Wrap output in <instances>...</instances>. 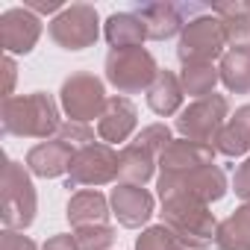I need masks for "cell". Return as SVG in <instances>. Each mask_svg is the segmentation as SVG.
I'll return each mask as SVG.
<instances>
[{
    "label": "cell",
    "instance_id": "6",
    "mask_svg": "<svg viewBox=\"0 0 250 250\" xmlns=\"http://www.w3.org/2000/svg\"><path fill=\"white\" fill-rule=\"evenodd\" d=\"M106 83L118 91V94H136V91H147L159 74L153 53H147L145 47H130V50H109L106 62Z\"/></svg>",
    "mask_w": 250,
    "mask_h": 250
},
{
    "label": "cell",
    "instance_id": "16",
    "mask_svg": "<svg viewBox=\"0 0 250 250\" xmlns=\"http://www.w3.org/2000/svg\"><path fill=\"white\" fill-rule=\"evenodd\" d=\"M139 124V112L136 103L130 97H109L103 115L97 118V136L103 139V145H121L127 142Z\"/></svg>",
    "mask_w": 250,
    "mask_h": 250
},
{
    "label": "cell",
    "instance_id": "30",
    "mask_svg": "<svg viewBox=\"0 0 250 250\" xmlns=\"http://www.w3.org/2000/svg\"><path fill=\"white\" fill-rule=\"evenodd\" d=\"M0 250H39L33 238L15 232V229H3V235H0Z\"/></svg>",
    "mask_w": 250,
    "mask_h": 250
},
{
    "label": "cell",
    "instance_id": "2",
    "mask_svg": "<svg viewBox=\"0 0 250 250\" xmlns=\"http://www.w3.org/2000/svg\"><path fill=\"white\" fill-rule=\"evenodd\" d=\"M162 224L183 241L186 250H206L218 238V221L206 203L188 197H171L162 203Z\"/></svg>",
    "mask_w": 250,
    "mask_h": 250
},
{
    "label": "cell",
    "instance_id": "32",
    "mask_svg": "<svg viewBox=\"0 0 250 250\" xmlns=\"http://www.w3.org/2000/svg\"><path fill=\"white\" fill-rule=\"evenodd\" d=\"M15 59L12 56H3V74H6V88H3V94L6 97H12V85H15Z\"/></svg>",
    "mask_w": 250,
    "mask_h": 250
},
{
    "label": "cell",
    "instance_id": "15",
    "mask_svg": "<svg viewBox=\"0 0 250 250\" xmlns=\"http://www.w3.org/2000/svg\"><path fill=\"white\" fill-rule=\"evenodd\" d=\"M203 165H215V147L188 139H174L159 156V177H177Z\"/></svg>",
    "mask_w": 250,
    "mask_h": 250
},
{
    "label": "cell",
    "instance_id": "12",
    "mask_svg": "<svg viewBox=\"0 0 250 250\" xmlns=\"http://www.w3.org/2000/svg\"><path fill=\"white\" fill-rule=\"evenodd\" d=\"M39 39H42V18L27 6H15L0 15V44H3L6 56L30 53Z\"/></svg>",
    "mask_w": 250,
    "mask_h": 250
},
{
    "label": "cell",
    "instance_id": "17",
    "mask_svg": "<svg viewBox=\"0 0 250 250\" xmlns=\"http://www.w3.org/2000/svg\"><path fill=\"white\" fill-rule=\"evenodd\" d=\"M74 153H77V147H71L68 142H62V139H47V142L36 145V147L27 153V171H33L36 177H44V180L62 177V174L71 171Z\"/></svg>",
    "mask_w": 250,
    "mask_h": 250
},
{
    "label": "cell",
    "instance_id": "4",
    "mask_svg": "<svg viewBox=\"0 0 250 250\" xmlns=\"http://www.w3.org/2000/svg\"><path fill=\"white\" fill-rule=\"evenodd\" d=\"M39 197L27 168L15 159H6L3 180H0V221L3 229H27L36 221Z\"/></svg>",
    "mask_w": 250,
    "mask_h": 250
},
{
    "label": "cell",
    "instance_id": "18",
    "mask_svg": "<svg viewBox=\"0 0 250 250\" xmlns=\"http://www.w3.org/2000/svg\"><path fill=\"white\" fill-rule=\"evenodd\" d=\"M65 215H68V224L74 229H80V227L106 224V218L112 215V206H109V200L97 188H85V191H77L68 200V212Z\"/></svg>",
    "mask_w": 250,
    "mask_h": 250
},
{
    "label": "cell",
    "instance_id": "5",
    "mask_svg": "<svg viewBox=\"0 0 250 250\" xmlns=\"http://www.w3.org/2000/svg\"><path fill=\"white\" fill-rule=\"evenodd\" d=\"M227 36H224V21L218 15H194L186 21L177 44V59L183 65H209L227 50Z\"/></svg>",
    "mask_w": 250,
    "mask_h": 250
},
{
    "label": "cell",
    "instance_id": "10",
    "mask_svg": "<svg viewBox=\"0 0 250 250\" xmlns=\"http://www.w3.org/2000/svg\"><path fill=\"white\" fill-rule=\"evenodd\" d=\"M50 39L62 47V50H85L97 42L100 36V18L97 9L88 3H74L65 6L50 24H47Z\"/></svg>",
    "mask_w": 250,
    "mask_h": 250
},
{
    "label": "cell",
    "instance_id": "9",
    "mask_svg": "<svg viewBox=\"0 0 250 250\" xmlns=\"http://www.w3.org/2000/svg\"><path fill=\"white\" fill-rule=\"evenodd\" d=\"M106 100L109 97H106L103 80L88 71L71 74L59 88V103L65 109L68 121H74V124H88V121L100 118L106 109Z\"/></svg>",
    "mask_w": 250,
    "mask_h": 250
},
{
    "label": "cell",
    "instance_id": "28",
    "mask_svg": "<svg viewBox=\"0 0 250 250\" xmlns=\"http://www.w3.org/2000/svg\"><path fill=\"white\" fill-rule=\"evenodd\" d=\"M56 139H62V142H68L71 147H85V145H94V133H91V127L88 124H74V121H65L62 127H59V133H56Z\"/></svg>",
    "mask_w": 250,
    "mask_h": 250
},
{
    "label": "cell",
    "instance_id": "20",
    "mask_svg": "<svg viewBox=\"0 0 250 250\" xmlns=\"http://www.w3.org/2000/svg\"><path fill=\"white\" fill-rule=\"evenodd\" d=\"M103 36L109 42L112 50H130V47H142L147 39V30L142 24V18L136 12H115L109 15Z\"/></svg>",
    "mask_w": 250,
    "mask_h": 250
},
{
    "label": "cell",
    "instance_id": "14",
    "mask_svg": "<svg viewBox=\"0 0 250 250\" xmlns=\"http://www.w3.org/2000/svg\"><path fill=\"white\" fill-rule=\"evenodd\" d=\"M191 12L200 15L206 9L203 6H174V3H145L136 9V15L142 18V24L147 30V39H153V42H165V39L177 36L186 27L183 15H191Z\"/></svg>",
    "mask_w": 250,
    "mask_h": 250
},
{
    "label": "cell",
    "instance_id": "3",
    "mask_svg": "<svg viewBox=\"0 0 250 250\" xmlns=\"http://www.w3.org/2000/svg\"><path fill=\"white\" fill-rule=\"evenodd\" d=\"M171 130L165 127V124H150V127H145L136 142L124 145V150L118 153V180L127 183V186H145L156 165H159V156L162 150L171 145Z\"/></svg>",
    "mask_w": 250,
    "mask_h": 250
},
{
    "label": "cell",
    "instance_id": "26",
    "mask_svg": "<svg viewBox=\"0 0 250 250\" xmlns=\"http://www.w3.org/2000/svg\"><path fill=\"white\" fill-rule=\"evenodd\" d=\"M136 250H186V247L165 224H156V227H147L136 238Z\"/></svg>",
    "mask_w": 250,
    "mask_h": 250
},
{
    "label": "cell",
    "instance_id": "11",
    "mask_svg": "<svg viewBox=\"0 0 250 250\" xmlns=\"http://www.w3.org/2000/svg\"><path fill=\"white\" fill-rule=\"evenodd\" d=\"M118 180V153L112 150V145H103V142H94V145H85L74 153V162H71V171H68V188H77V186H106Z\"/></svg>",
    "mask_w": 250,
    "mask_h": 250
},
{
    "label": "cell",
    "instance_id": "7",
    "mask_svg": "<svg viewBox=\"0 0 250 250\" xmlns=\"http://www.w3.org/2000/svg\"><path fill=\"white\" fill-rule=\"evenodd\" d=\"M159 188V200H171V197H188L197 203H215L227 194V174L218 165H203L177 177H159L156 180Z\"/></svg>",
    "mask_w": 250,
    "mask_h": 250
},
{
    "label": "cell",
    "instance_id": "25",
    "mask_svg": "<svg viewBox=\"0 0 250 250\" xmlns=\"http://www.w3.org/2000/svg\"><path fill=\"white\" fill-rule=\"evenodd\" d=\"M212 147H215V153L229 156V159L244 156V153L250 150V130L244 127L238 118H229V121L224 124V130L218 133V139H215Z\"/></svg>",
    "mask_w": 250,
    "mask_h": 250
},
{
    "label": "cell",
    "instance_id": "23",
    "mask_svg": "<svg viewBox=\"0 0 250 250\" xmlns=\"http://www.w3.org/2000/svg\"><path fill=\"white\" fill-rule=\"evenodd\" d=\"M221 83L232 94H247L250 91V50H227L218 65Z\"/></svg>",
    "mask_w": 250,
    "mask_h": 250
},
{
    "label": "cell",
    "instance_id": "8",
    "mask_svg": "<svg viewBox=\"0 0 250 250\" xmlns=\"http://www.w3.org/2000/svg\"><path fill=\"white\" fill-rule=\"evenodd\" d=\"M229 115V103L224 94H209L200 100H191L177 115V133L197 145H215L218 133L224 130Z\"/></svg>",
    "mask_w": 250,
    "mask_h": 250
},
{
    "label": "cell",
    "instance_id": "19",
    "mask_svg": "<svg viewBox=\"0 0 250 250\" xmlns=\"http://www.w3.org/2000/svg\"><path fill=\"white\" fill-rule=\"evenodd\" d=\"M183 97H186V91H183V85H180V77H177L174 71H168V68H165V71L159 68L153 85L147 88V106H150L159 118H171V115L183 112V109H180V106H183Z\"/></svg>",
    "mask_w": 250,
    "mask_h": 250
},
{
    "label": "cell",
    "instance_id": "33",
    "mask_svg": "<svg viewBox=\"0 0 250 250\" xmlns=\"http://www.w3.org/2000/svg\"><path fill=\"white\" fill-rule=\"evenodd\" d=\"M30 12L44 15V12H62V0H47V3H24Z\"/></svg>",
    "mask_w": 250,
    "mask_h": 250
},
{
    "label": "cell",
    "instance_id": "22",
    "mask_svg": "<svg viewBox=\"0 0 250 250\" xmlns=\"http://www.w3.org/2000/svg\"><path fill=\"white\" fill-rule=\"evenodd\" d=\"M218 250H250V203L238 206L218 224Z\"/></svg>",
    "mask_w": 250,
    "mask_h": 250
},
{
    "label": "cell",
    "instance_id": "13",
    "mask_svg": "<svg viewBox=\"0 0 250 250\" xmlns=\"http://www.w3.org/2000/svg\"><path fill=\"white\" fill-rule=\"evenodd\" d=\"M109 206L112 215L118 218L121 227L127 229H139L142 224L150 221L153 215V194L145 186H127V183H118L109 194Z\"/></svg>",
    "mask_w": 250,
    "mask_h": 250
},
{
    "label": "cell",
    "instance_id": "1",
    "mask_svg": "<svg viewBox=\"0 0 250 250\" xmlns=\"http://www.w3.org/2000/svg\"><path fill=\"white\" fill-rule=\"evenodd\" d=\"M0 121H3L6 136H21V139H50L59 133V106L50 94L33 91V94H12L3 97L0 106Z\"/></svg>",
    "mask_w": 250,
    "mask_h": 250
},
{
    "label": "cell",
    "instance_id": "24",
    "mask_svg": "<svg viewBox=\"0 0 250 250\" xmlns=\"http://www.w3.org/2000/svg\"><path fill=\"white\" fill-rule=\"evenodd\" d=\"M221 74L218 68L209 62V65H183V74H180V85L188 97L200 100V97H209L215 94V85H218Z\"/></svg>",
    "mask_w": 250,
    "mask_h": 250
},
{
    "label": "cell",
    "instance_id": "34",
    "mask_svg": "<svg viewBox=\"0 0 250 250\" xmlns=\"http://www.w3.org/2000/svg\"><path fill=\"white\" fill-rule=\"evenodd\" d=\"M232 118H238L244 127L250 130V103H247V106H241V109H235V115H232Z\"/></svg>",
    "mask_w": 250,
    "mask_h": 250
},
{
    "label": "cell",
    "instance_id": "27",
    "mask_svg": "<svg viewBox=\"0 0 250 250\" xmlns=\"http://www.w3.org/2000/svg\"><path fill=\"white\" fill-rule=\"evenodd\" d=\"M80 250H109L115 241V229L109 224H94V227H80L74 232Z\"/></svg>",
    "mask_w": 250,
    "mask_h": 250
},
{
    "label": "cell",
    "instance_id": "21",
    "mask_svg": "<svg viewBox=\"0 0 250 250\" xmlns=\"http://www.w3.org/2000/svg\"><path fill=\"white\" fill-rule=\"evenodd\" d=\"M212 15L224 21L229 50H250V3H218Z\"/></svg>",
    "mask_w": 250,
    "mask_h": 250
},
{
    "label": "cell",
    "instance_id": "31",
    "mask_svg": "<svg viewBox=\"0 0 250 250\" xmlns=\"http://www.w3.org/2000/svg\"><path fill=\"white\" fill-rule=\"evenodd\" d=\"M42 250H80V244H77V238H74V235L59 232V235H50V238L44 241V247H42Z\"/></svg>",
    "mask_w": 250,
    "mask_h": 250
},
{
    "label": "cell",
    "instance_id": "29",
    "mask_svg": "<svg viewBox=\"0 0 250 250\" xmlns=\"http://www.w3.org/2000/svg\"><path fill=\"white\" fill-rule=\"evenodd\" d=\"M232 191H235L244 203H250V156L235 168V174H232Z\"/></svg>",
    "mask_w": 250,
    "mask_h": 250
}]
</instances>
